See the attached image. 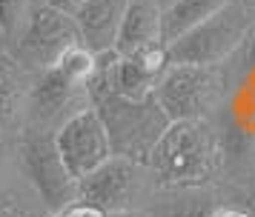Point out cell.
Listing matches in <instances>:
<instances>
[{
  "instance_id": "1",
  "label": "cell",
  "mask_w": 255,
  "mask_h": 217,
  "mask_svg": "<svg viewBox=\"0 0 255 217\" xmlns=\"http://www.w3.org/2000/svg\"><path fill=\"white\" fill-rule=\"evenodd\" d=\"M146 166L158 189H201L224 166V140L209 120H175Z\"/></svg>"
},
{
  "instance_id": "2",
  "label": "cell",
  "mask_w": 255,
  "mask_h": 217,
  "mask_svg": "<svg viewBox=\"0 0 255 217\" xmlns=\"http://www.w3.org/2000/svg\"><path fill=\"white\" fill-rule=\"evenodd\" d=\"M89 86H92V106L98 109L106 132H109V140H112V151L118 157L149 163L155 146L172 126L158 97L152 94L143 100H129L124 94L106 89L104 83L92 80Z\"/></svg>"
},
{
  "instance_id": "3",
  "label": "cell",
  "mask_w": 255,
  "mask_h": 217,
  "mask_svg": "<svg viewBox=\"0 0 255 217\" xmlns=\"http://www.w3.org/2000/svg\"><path fill=\"white\" fill-rule=\"evenodd\" d=\"M155 194L158 183L146 163L112 154L98 171L81 180L78 200H86L109 215H135L152 203Z\"/></svg>"
},
{
  "instance_id": "4",
  "label": "cell",
  "mask_w": 255,
  "mask_h": 217,
  "mask_svg": "<svg viewBox=\"0 0 255 217\" xmlns=\"http://www.w3.org/2000/svg\"><path fill=\"white\" fill-rule=\"evenodd\" d=\"M78 43H83V40H81V29H78L75 17L32 0V9H29L20 32L14 34V40L9 43L6 52L26 72L43 74L46 69H52L72 46Z\"/></svg>"
},
{
  "instance_id": "5",
  "label": "cell",
  "mask_w": 255,
  "mask_h": 217,
  "mask_svg": "<svg viewBox=\"0 0 255 217\" xmlns=\"http://www.w3.org/2000/svg\"><path fill=\"white\" fill-rule=\"evenodd\" d=\"M253 32V11H247L232 0L215 17L204 20L192 32L166 46L169 63H192V66H224Z\"/></svg>"
},
{
  "instance_id": "6",
  "label": "cell",
  "mask_w": 255,
  "mask_h": 217,
  "mask_svg": "<svg viewBox=\"0 0 255 217\" xmlns=\"http://www.w3.org/2000/svg\"><path fill=\"white\" fill-rule=\"evenodd\" d=\"M161 109L169 120H209V114L227 97V77L221 66L169 63L155 89Z\"/></svg>"
},
{
  "instance_id": "7",
  "label": "cell",
  "mask_w": 255,
  "mask_h": 217,
  "mask_svg": "<svg viewBox=\"0 0 255 217\" xmlns=\"http://www.w3.org/2000/svg\"><path fill=\"white\" fill-rule=\"evenodd\" d=\"M17 154H20L23 177L37 189V194L52 212H63L81 197V180L60 157L55 132L23 129L17 135Z\"/></svg>"
},
{
  "instance_id": "8",
  "label": "cell",
  "mask_w": 255,
  "mask_h": 217,
  "mask_svg": "<svg viewBox=\"0 0 255 217\" xmlns=\"http://www.w3.org/2000/svg\"><path fill=\"white\" fill-rule=\"evenodd\" d=\"M89 106H92V86L66 74L60 66H52L43 74H35L23 129L58 132L69 117H75Z\"/></svg>"
},
{
  "instance_id": "9",
  "label": "cell",
  "mask_w": 255,
  "mask_h": 217,
  "mask_svg": "<svg viewBox=\"0 0 255 217\" xmlns=\"http://www.w3.org/2000/svg\"><path fill=\"white\" fill-rule=\"evenodd\" d=\"M55 140H58L63 163L69 166V171L78 180L89 177L92 171H98L106 160L115 154L109 132H106V126L95 106H89V109L78 112L75 117H69L55 132Z\"/></svg>"
},
{
  "instance_id": "10",
  "label": "cell",
  "mask_w": 255,
  "mask_h": 217,
  "mask_svg": "<svg viewBox=\"0 0 255 217\" xmlns=\"http://www.w3.org/2000/svg\"><path fill=\"white\" fill-rule=\"evenodd\" d=\"M35 74L26 72L9 52L0 55V135H20L29 114Z\"/></svg>"
},
{
  "instance_id": "11",
  "label": "cell",
  "mask_w": 255,
  "mask_h": 217,
  "mask_svg": "<svg viewBox=\"0 0 255 217\" xmlns=\"http://www.w3.org/2000/svg\"><path fill=\"white\" fill-rule=\"evenodd\" d=\"M132 0H83L81 11L75 14V23L81 29V40L95 55L115 52L121 23L127 17Z\"/></svg>"
},
{
  "instance_id": "12",
  "label": "cell",
  "mask_w": 255,
  "mask_h": 217,
  "mask_svg": "<svg viewBox=\"0 0 255 217\" xmlns=\"http://www.w3.org/2000/svg\"><path fill=\"white\" fill-rule=\"evenodd\" d=\"M152 46H166L163 43V6L158 0H132L127 17L121 23L115 52L135 55Z\"/></svg>"
},
{
  "instance_id": "13",
  "label": "cell",
  "mask_w": 255,
  "mask_h": 217,
  "mask_svg": "<svg viewBox=\"0 0 255 217\" xmlns=\"http://www.w3.org/2000/svg\"><path fill=\"white\" fill-rule=\"evenodd\" d=\"M218 194L209 186L201 189H158L152 203L143 209V217H212Z\"/></svg>"
},
{
  "instance_id": "14",
  "label": "cell",
  "mask_w": 255,
  "mask_h": 217,
  "mask_svg": "<svg viewBox=\"0 0 255 217\" xmlns=\"http://www.w3.org/2000/svg\"><path fill=\"white\" fill-rule=\"evenodd\" d=\"M232 0H172L163 9V43L169 46L186 32H192L204 20L215 17Z\"/></svg>"
},
{
  "instance_id": "15",
  "label": "cell",
  "mask_w": 255,
  "mask_h": 217,
  "mask_svg": "<svg viewBox=\"0 0 255 217\" xmlns=\"http://www.w3.org/2000/svg\"><path fill=\"white\" fill-rule=\"evenodd\" d=\"M55 212L43 203L37 189L23 177V171L0 189V217H52Z\"/></svg>"
},
{
  "instance_id": "16",
  "label": "cell",
  "mask_w": 255,
  "mask_h": 217,
  "mask_svg": "<svg viewBox=\"0 0 255 217\" xmlns=\"http://www.w3.org/2000/svg\"><path fill=\"white\" fill-rule=\"evenodd\" d=\"M29 9H32V0H0V32L6 43H12L14 34L20 32Z\"/></svg>"
},
{
  "instance_id": "17",
  "label": "cell",
  "mask_w": 255,
  "mask_h": 217,
  "mask_svg": "<svg viewBox=\"0 0 255 217\" xmlns=\"http://www.w3.org/2000/svg\"><path fill=\"white\" fill-rule=\"evenodd\" d=\"M20 174V154H17V135H0V189Z\"/></svg>"
},
{
  "instance_id": "18",
  "label": "cell",
  "mask_w": 255,
  "mask_h": 217,
  "mask_svg": "<svg viewBox=\"0 0 255 217\" xmlns=\"http://www.w3.org/2000/svg\"><path fill=\"white\" fill-rule=\"evenodd\" d=\"M37 3H43V6H49V9H55V11H63L69 17H75L83 6V0H37Z\"/></svg>"
},
{
  "instance_id": "19",
  "label": "cell",
  "mask_w": 255,
  "mask_h": 217,
  "mask_svg": "<svg viewBox=\"0 0 255 217\" xmlns=\"http://www.w3.org/2000/svg\"><path fill=\"white\" fill-rule=\"evenodd\" d=\"M230 203L244 206V209H247V212H250V215L255 217V183H253V186H244V189H241L238 194H235V197H232Z\"/></svg>"
},
{
  "instance_id": "20",
  "label": "cell",
  "mask_w": 255,
  "mask_h": 217,
  "mask_svg": "<svg viewBox=\"0 0 255 217\" xmlns=\"http://www.w3.org/2000/svg\"><path fill=\"white\" fill-rule=\"evenodd\" d=\"M212 217H253V215H250L244 206H238V203H224V200H221V203L215 206Z\"/></svg>"
},
{
  "instance_id": "21",
  "label": "cell",
  "mask_w": 255,
  "mask_h": 217,
  "mask_svg": "<svg viewBox=\"0 0 255 217\" xmlns=\"http://www.w3.org/2000/svg\"><path fill=\"white\" fill-rule=\"evenodd\" d=\"M238 6H244L247 11H255V0H235Z\"/></svg>"
},
{
  "instance_id": "22",
  "label": "cell",
  "mask_w": 255,
  "mask_h": 217,
  "mask_svg": "<svg viewBox=\"0 0 255 217\" xmlns=\"http://www.w3.org/2000/svg\"><path fill=\"white\" fill-rule=\"evenodd\" d=\"M6 49H9V43H6V37H3V32H0V55H3Z\"/></svg>"
},
{
  "instance_id": "23",
  "label": "cell",
  "mask_w": 255,
  "mask_h": 217,
  "mask_svg": "<svg viewBox=\"0 0 255 217\" xmlns=\"http://www.w3.org/2000/svg\"><path fill=\"white\" fill-rule=\"evenodd\" d=\"M158 3H161L163 9H166V6H169V3H172V0H158Z\"/></svg>"
}]
</instances>
